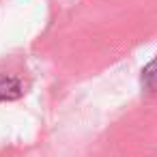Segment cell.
Here are the masks:
<instances>
[{"label": "cell", "instance_id": "1", "mask_svg": "<svg viewBox=\"0 0 157 157\" xmlns=\"http://www.w3.org/2000/svg\"><path fill=\"white\" fill-rule=\"evenodd\" d=\"M22 93H24V88H22V82L17 78L0 75V103H2V101H13Z\"/></svg>", "mask_w": 157, "mask_h": 157}, {"label": "cell", "instance_id": "2", "mask_svg": "<svg viewBox=\"0 0 157 157\" xmlns=\"http://www.w3.org/2000/svg\"><path fill=\"white\" fill-rule=\"evenodd\" d=\"M142 84L146 86V88H153V86H157V58L142 71Z\"/></svg>", "mask_w": 157, "mask_h": 157}]
</instances>
